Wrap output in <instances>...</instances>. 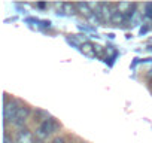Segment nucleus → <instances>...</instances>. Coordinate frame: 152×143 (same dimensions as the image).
<instances>
[{"instance_id":"obj_12","label":"nucleus","mask_w":152,"mask_h":143,"mask_svg":"<svg viewBox=\"0 0 152 143\" xmlns=\"http://www.w3.org/2000/svg\"><path fill=\"white\" fill-rule=\"evenodd\" d=\"M37 143H40V142H37Z\"/></svg>"},{"instance_id":"obj_3","label":"nucleus","mask_w":152,"mask_h":143,"mask_svg":"<svg viewBox=\"0 0 152 143\" xmlns=\"http://www.w3.org/2000/svg\"><path fill=\"white\" fill-rule=\"evenodd\" d=\"M28 116H30V107H27V106H20V109H18V113H17V116H15L14 124H15L17 127H23V125H24V122L28 119Z\"/></svg>"},{"instance_id":"obj_4","label":"nucleus","mask_w":152,"mask_h":143,"mask_svg":"<svg viewBox=\"0 0 152 143\" xmlns=\"http://www.w3.org/2000/svg\"><path fill=\"white\" fill-rule=\"evenodd\" d=\"M15 143H34L33 134H31L28 130L23 128V130L18 131V134H17V137H15Z\"/></svg>"},{"instance_id":"obj_10","label":"nucleus","mask_w":152,"mask_h":143,"mask_svg":"<svg viewBox=\"0 0 152 143\" xmlns=\"http://www.w3.org/2000/svg\"><path fill=\"white\" fill-rule=\"evenodd\" d=\"M51 143H66V140H64L63 137H55V139H54Z\"/></svg>"},{"instance_id":"obj_8","label":"nucleus","mask_w":152,"mask_h":143,"mask_svg":"<svg viewBox=\"0 0 152 143\" xmlns=\"http://www.w3.org/2000/svg\"><path fill=\"white\" fill-rule=\"evenodd\" d=\"M131 5L130 3H119L118 5V11L121 12V14H124V15H127V14H130L131 11Z\"/></svg>"},{"instance_id":"obj_1","label":"nucleus","mask_w":152,"mask_h":143,"mask_svg":"<svg viewBox=\"0 0 152 143\" xmlns=\"http://www.w3.org/2000/svg\"><path fill=\"white\" fill-rule=\"evenodd\" d=\"M60 128V124L54 119V118H46L42 121V124L39 125V128L36 130V137L39 140H46L52 133H55L57 130Z\"/></svg>"},{"instance_id":"obj_5","label":"nucleus","mask_w":152,"mask_h":143,"mask_svg":"<svg viewBox=\"0 0 152 143\" xmlns=\"http://www.w3.org/2000/svg\"><path fill=\"white\" fill-rule=\"evenodd\" d=\"M100 8H102L100 15L103 17V20H104V21H112L113 12H110V5H107V3H102Z\"/></svg>"},{"instance_id":"obj_7","label":"nucleus","mask_w":152,"mask_h":143,"mask_svg":"<svg viewBox=\"0 0 152 143\" xmlns=\"http://www.w3.org/2000/svg\"><path fill=\"white\" fill-rule=\"evenodd\" d=\"M75 6L81 11V14H84V15H87V17H91V15H93V11H90L88 3H76Z\"/></svg>"},{"instance_id":"obj_6","label":"nucleus","mask_w":152,"mask_h":143,"mask_svg":"<svg viewBox=\"0 0 152 143\" xmlns=\"http://www.w3.org/2000/svg\"><path fill=\"white\" fill-rule=\"evenodd\" d=\"M82 52L87 57H94L96 55V46H93L91 43H84L82 45Z\"/></svg>"},{"instance_id":"obj_11","label":"nucleus","mask_w":152,"mask_h":143,"mask_svg":"<svg viewBox=\"0 0 152 143\" xmlns=\"http://www.w3.org/2000/svg\"><path fill=\"white\" fill-rule=\"evenodd\" d=\"M5 143H12V140H11V137H9L8 133H5Z\"/></svg>"},{"instance_id":"obj_9","label":"nucleus","mask_w":152,"mask_h":143,"mask_svg":"<svg viewBox=\"0 0 152 143\" xmlns=\"http://www.w3.org/2000/svg\"><path fill=\"white\" fill-rule=\"evenodd\" d=\"M146 17L152 18V3H146Z\"/></svg>"},{"instance_id":"obj_2","label":"nucleus","mask_w":152,"mask_h":143,"mask_svg":"<svg viewBox=\"0 0 152 143\" xmlns=\"http://www.w3.org/2000/svg\"><path fill=\"white\" fill-rule=\"evenodd\" d=\"M18 101L17 100H8V97H5V107H3V119H5V125L15 121V116L18 113Z\"/></svg>"}]
</instances>
